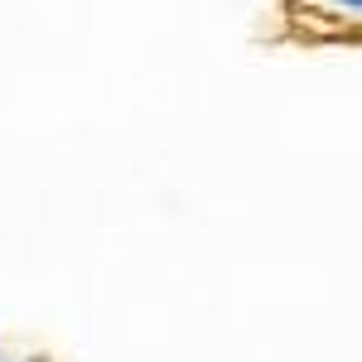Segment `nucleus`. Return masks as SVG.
Instances as JSON below:
<instances>
[{
    "instance_id": "obj_1",
    "label": "nucleus",
    "mask_w": 362,
    "mask_h": 362,
    "mask_svg": "<svg viewBox=\"0 0 362 362\" xmlns=\"http://www.w3.org/2000/svg\"><path fill=\"white\" fill-rule=\"evenodd\" d=\"M338 5H348V10H358V5H362V0H338Z\"/></svg>"
}]
</instances>
